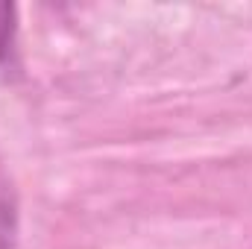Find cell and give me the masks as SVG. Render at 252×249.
<instances>
[{
  "instance_id": "6da1fadb",
  "label": "cell",
  "mask_w": 252,
  "mask_h": 249,
  "mask_svg": "<svg viewBox=\"0 0 252 249\" xmlns=\"http://www.w3.org/2000/svg\"><path fill=\"white\" fill-rule=\"evenodd\" d=\"M18 32V9L12 3H0V62L9 59Z\"/></svg>"
},
{
  "instance_id": "7a4b0ae2",
  "label": "cell",
  "mask_w": 252,
  "mask_h": 249,
  "mask_svg": "<svg viewBox=\"0 0 252 249\" xmlns=\"http://www.w3.org/2000/svg\"><path fill=\"white\" fill-rule=\"evenodd\" d=\"M12 235H15V214L0 199V249H12Z\"/></svg>"
}]
</instances>
